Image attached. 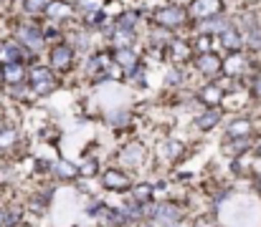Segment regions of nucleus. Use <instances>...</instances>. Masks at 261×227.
<instances>
[{"mask_svg": "<svg viewBox=\"0 0 261 227\" xmlns=\"http://www.w3.org/2000/svg\"><path fill=\"white\" fill-rule=\"evenodd\" d=\"M28 81H31V88L36 96H48L54 88H56V76L51 69H43V66H36L31 74H28Z\"/></svg>", "mask_w": 261, "mask_h": 227, "instance_id": "f257e3e1", "label": "nucleus"}, {"mask_svg": "<svg viewBox=\"0 0 261 227\" xmlns=\"http://www.w3.org/2000/svg\"><path fill=\"white\" fill-rule=\"evenodd\" d=\"M71 63H74V51H71V46L59 43V46L51 48V66H54L56 71H69Z\"/></svg>", "mask_w": 261, "mask_h": 227, "instance_id": "f03ea898", "label": "nucleus"}, {"mask_svg": "<svg viewBox=\"0 0 261 227\" xmlns=\"http://www.w3.org/2000/svg\"><path fill=\"white\" fill-rule=\"evenodd\" d=\"M221 13V0H193L190 3V15L203 20V18H213Z\"/></svg>", "mask_w": 261, "mask_h": 227, "instance_id": "7ed1b4c3", "label": "nucleus"}, {"mask_svg": "<svg viewBox=\"0 0 261 227\" xmlns=\"http://www.w3.org/2000/svg\"><path fill=\"white\" fill-rule=\"evenodd\" d=\"M182 20H185V15H182V10L175 8V5L160 8V10L155 13V23L163 25V28H175V25H180Z\"/></svg>", "mask_w": 261, "mask_h": 227, "instance_id": "20e7f679", "label": "nucleus"}, {"mask_svg": "<svg viewBox=\"0 0 261 227\" xmlns=\"http://www.w3.org/2000/svg\"><path fill=\"white\" fill-rule=\"evenodd\" d=\"M18 41L25 43L31 51H38L43 46V33L36 25H18Z\"/></svg>", "mask_w": 261, "mask_h": 227, "instance_id": "39448f33", "label": "nucleus"}, {"mask_svg": "<svg viewBox=\"0 0 261 227\" xmlns=\"http://www.w3.org/2000/svg\"><path fill=\"white\" fill-rule=\"evenodd\" d=\"M221 63H223V61H221L216 53H200V56L195 58V69L205 76H216L221 71Z\"/></svg>", "mask_w": 261, "mask_h": 227, "instance_id": "423d86ee", "label": "nucleus"}, {"mask_svg": "<svg viewBox=\"0 0 261 227\" xmlns=\"http://www.w3.org/2000/svg\"><path fill=\"white\" fill-rule=\"evenodd\" d=\"M23 61V48L15 41H3L0 43V63H20Z\"/></svg>", "mask_w": 261, "mask_h": 227, "instance_id": "0eeeda50", "label": "nucleus"}, {"mask_svg": "<svg viewBox=\"0 0 261 227\" xmlns=\"http://www.w3.org/2000/svg\"><path fill=\"white\" fill-rule=\"evenodd\" d=\"M0 76H3V81H5V83L18 86V83H23L25 71H23V66H20V63H3V66H0Z\"/></svg>", "mask_w": 261, "mask_h": 227, "instance_id": "6e6552de", "label": "nucleus"}, {"mask_svg": "<svg viewBox=\"0 0 261 227\" xmlns=\"http://www.w3.org/2000/svg\"><path fill=\"white\" fill-rule=\"evenodd\" d=\"M101 182H104V187H107V189H127V187H129V179H127L122 172H117V169L104 172Z\"/></svg>", "mask_w": 261, "mask_h": 227, "instance_id": "1a4fd4ad", "label": "nucleus"}, {"mask_svg": "<svg viewBox=\"0 0 261 227\" xmlns=\"http://www.w3.org/2000/svg\"><path fill=\"white\" fill-rule=\"evenodd\" d=\"M46 15H48L51 20H66V18L71 15V5L64 3V0H54V3L46 5Z\"/></svg>", "mask_w": 261, "mask_h": 227, "instance_id": "9d476101", "label": "nucleus"}, {"mask_svg": "<svg viewBox=\"0 0 261 227\" xmlns=\"http://www.w3.org/2000/svg\"><path fill=\"white\" fill-rule=\"evenodd\" d=\"M251 129H254V126H251L249 119H236V121L228 126V137H231V139H246V137L251 134Z\"/></svg>", "mask_w": 261, "mask_h": 227, "instance_id": "9b49d317", "label": "nucleus"}, {"mask_svg": "<svg viewBox=\"0 0 261 227\" xmlns=\"http://www.w3.org/2000/svg\"><path fill=\"white\" fill-rule=\"evenodd\" d=\"M221 43H223V48H228V51H239V48H241V33L228 25L226 30H221Z\"/></svg>", "mask_w": 261, "mask_h": 227, "instance_id": "f8f14e48", "label": "nucleus"}, {"mask_svg": "<svg viewBox=\"0 0 261 227\" xmlns=\"http://www.w3.org/2000/svg\"><path fill=\"white\" fill-rule=\"evenodd\" d=\"M221 99H223V91H221V86H216V83H211V86H205V88L200 91V101L208 104V106L221 104Z\"/></svg>", "mask_w": 261, "mask_h": 227, "instance_id": "ddd939ff", "label": "nucleus"}, {"mask_svg": "<svg viewBox=\"0 0 261 227\" xmlns=\"http://www.w3.org/2000/svg\"><path fill=\"white\" fill-rule=\"evenodd\" d=\"M114 61H117L119 66H124V69H135V66H137V53H135L132 48H117Z\"/></svg>", "mask_w": 261, "mask_h": 227, "instance_id": "4468645a", "label": "nucleus"}, {"mask_svg": "<svg viewBox=\"0 0 261 227\" xmlns=\"http://www.w3.org/2000/svg\"><path fill=\"white\" fill-rule=\"evenodd\" d=\"M152 194H155V187H152V184H137V187L132 189V197H135L137 205H147V202L152 200Z\"/></svg>", "mask_w": 261, "mask_h": 227, "instance_id": "2eb2a0df", "label": "nucleus"}, {"mask_svg": "<svg viewBox=\"0 0 261 227\" xmlns=\"http://www.w3.org/2000/svg\"><path fill=\"white\" fill-rule=\"evenodd\" d=\"M132 41H135V28H117V36H114L117 48H129Z\"/></svg>", "mask_w": 261, "mask_h": 227, "instance_id": "dca6fc26", "label": "nucleus"}, {"mask_svg": "<svg viewBox=\"0 0 261 227\" xmlns=\"http://www.w3.org/2000/svg\"><path fill=\"white\" fill-rule=\"evenodd\" d=\"M218 121H221V111H218V109H211V111H205V114L198 119V126H200V129H213Z\"/></svg>", "mask_w": 261, "mask_h": 227, "instance_id": "f3484780", "label": "nucleus"}, {"mask_svg": "<svg viewBox=\"0 0 261 227\" xmlns=\"http://www.w3.org/2000/svg\"><path fill=\"white\" fill-rule=\"evenodd\" d=\"M170 53H173V58H177V61H188L190 58V46L185 41H173L170 43Z\"/></svg>", "mask_w": 261, "mask_h": 227, "instance_id": "a211bd4d", "label": "nucleus"}, {"mask_svg": "<svg viewBox=\"0 0 261 227\" xmlns=\"http://www.w3.org/2000/svg\"><path fill=\"white\" fill-rule=\"evenodd\" d=\"M122 161H127V164H140L142 161V147L140 144H132V147H127V149L122 151Z\"/></svg>", "mask_w": 261, "mask_h": 227, "instance_id": "6ab92c4d", "label": "nucleus"}, {"mask_svg": "<svg viewBox=\"0 0 261 227\" xmlns=\"http://www.w3.org/2000/svg\"><path fill=\"white\" fill-rule=\"evenodd\" d=\"M56 174L59 177H64V179H71L74 174H79V169L71 164V161H66V159H61L59 164H56Z\"/></svg>", "mask_w": 261, "mask_h": 227, "instance_id": "aec40b11", "label": "nucleus"}, {"mask_svg": "<svg viewBox=\"0 0 261 227\" xmlns=\"http://www.w3.org/2000/svg\"><path fill=\"white\" fill-rule=\"evenodd\" d=\"M221 69L226 71V74H231V76H236L241 69H244V58L241 56H231L226 63H221Z\"/></svg>", "mask_w": 261, "mask_h": 227, "instance_id": "412c9836", "label": "nucleus"}, {"mask_svg": "<svg viewBox=\"0 0 261 227\" xmlns=\"http://www.w3.org/2000/svg\"><path fill=\"white\" fill-rule=\"evenodd\" d=\"M160 154L168 156V159H177V156L182 154V144H180V142H168V144L160 149Z\"/></svg>", "mask_w": 261, "mask_h": 227, "instance_id": "4be33fe9", "label": "nucleus"}, {"mask_svg": "<svg viewBox=\"0 0 261 227\" xmlns=\"http://www.w3.org/2000/svg\"><path fill=\"white\" fill-rule=\"evenodd\" d=\"M48 3H51V0H25V3H23V10H25V13H41V10H46Z\"/></svg>", "mask_w": 261, "mask_h": 227, "instance_id": "5701e85b", "label": "nucleus"}, {"mask_svg": "<svg viewBox=\"0 0 261 227\" xmlns=\"http://www.w3.org/2000/svg\"><path fill=\"white\" fill-rule=\"evenodd\" d=\"M18 220H20V210H18V207H13V210L3 212V227H13Z\"/></svg>", "mask_w": 261, "mask_h": 227, "instance_id": "b1692460", "label": "nucleus"}, {"mask_svg": "<svg viewBox=\"0 0 261 227\" xmlns=\"http://www.w3.org/2000/svg\"><path fill=\"white\" fill-rule=\"evenodd\" d=\"M13 142H15V132L13 129H0V149L10 147Z\"/></svg>", "mask_w": 261, "mask_h": 227, "instance_id": "393cba45", "label": "nucleus"}, {"mask_svg": "<svg viewBox=\"0 0 261 227\" xmlns=\"http://www.w3.org/2000/svg\"><path fill=\"white\" fill-rule=\"evenodd\" d=\"M135 23H137V15L135 13H127V15H122L117 20V28H135Z\"/></svg>", "mask_w": 261, "mask_h": 227, "instance_id": "a878e982", "label": "nucleus"}, {"mask_svg": "<svg viewBox=\"0 0 261 227\" xmlns=\"http://www.w3.org/2000/svg\"><path fill=\"white\" fill-rule=\"evenodd\" d=\"M249 147L246 139H239V144H226V154H244Z\"/></svg>", "mask_w": 261, "mask_h": 227, "instance_id": "bb28decb", "label": "nucleus"}, {"mask_svg": "<svg viewBox=\"0 0 261 227\" xmlns=\"http://www.w3.org/2000/svg\"><path fill=\"white\" fill-rule=\"evenodd\" d=\"M101 5H104V0H79V8H84V10H101Z\"/></svg>", "mask_w": 261, "mask_h": 227, "instance_id": "cd10ccee", "label": "nucleus"}, {"mask_svg": "<svg viewBox=\"0 0 261 227\" xmlns=\"http://www.w3.org/2000/svg\"><path fill=\"white\" fill-rule=\"evenodd\" d=\"M87 23L89 25H99V23H104V13H101V10H91V13H87Z\"/></svg>", "mask_w": 261, "mask_h": 227, "instance_id": "c85d7f7f", "label": "nucleus"}, {"mask_svg": "<svg viewBox=\"0 0 261 227\" xmlns=\"http://www.w3.org/2000/svg\"><path fill=\"white\" fill-rule=\"evenodd\" d=\"M94 172H96V161H94V159H89L87 164L79 169V174H82V177H89V174H94Z\"/></svg>", "mask_w": 261, "mask_h": 227, "instance_id": "c756f323", "label": "nucleus"}, {"mask_svg": "<svg viewBox=\"0 0 261 227\" xmlns=\"http://www.w3.org/2000/svg\"><path fill=\"white\" fill-rule=\"evenodd\" d=\"M208 46H211V38H208V36H200L198 43H195V48H198L200 53H208Z\"/></svg>", "mask_w": 261, "mask_h": 227, "instance_id": "7c9ffc66", "label": "nucleus"}, {"mask_svg": "<svg viewBox=\"0 0 261 227\" xmlns=\"http://www.w3.org/2000/svg\"><path fill=\"white\" fill-rule=\"evenodd\" d=\"M180 81H182V76H180V71H170V74H168V81H165V83H168V86H177V83H180Z\"/></svg>", "mask_w": 261, "mask_h": 227, "instance_id": "2f4dec72", "label": "nucleus"}, {"mask_svg": "<svg viewBox=\"0 0 261 227\" xmlns=\"http://www.w3.org/2000/svg\"><path fill=\"white\" fill-rule=\"evenodd\" d=\"M254 96H259L261 99V76L256 78V83H254Z\"/></svg>", "mask_w": 261, "mask_h": 227, "instance_id": "473e14b6", "label": "nucleus"}, {"mask_svg": "<svg viewBox=\"0 0 261 227\" xmlns=\"http://www.w3.org/2000/svg\"><path fill=\"white\" fill-rule=\"evenodd\" d=\"M0 129H3V111H0Z\"/></svg>", "mask_w": 261, "mask_h": 227, "instance_id": "72a5a7b5", "label": "nucleus"}, {"mask_svg": "<svg viewBox=\"0 0 261 227\" xmlns=\"http://www.w3.org/2000/svg\"><path fill=\"white\" fill-rule=\"evenodd\" d=\"M256 187H259V192H261V179H259V184H256Z\"/></svg>", "mask_w": 261, "mask_h": 227, "instance_id": "f704fd0d", "label": "nucleus"}, {"mask_svg": "<svg viewBox=\"0 0 261 227\" xmlns=\"http://www.w3.org/2000/svg\"><path fill=\"white\" fill-rule=\"evenodd\" d=\"M256 154H259V156H261V147H259V149H256Z\"/></svg>", "mask_w": 261, "mask_h": 227, "instance_id": "c9c22d12", "label": "nucleus"}]
</instances>
